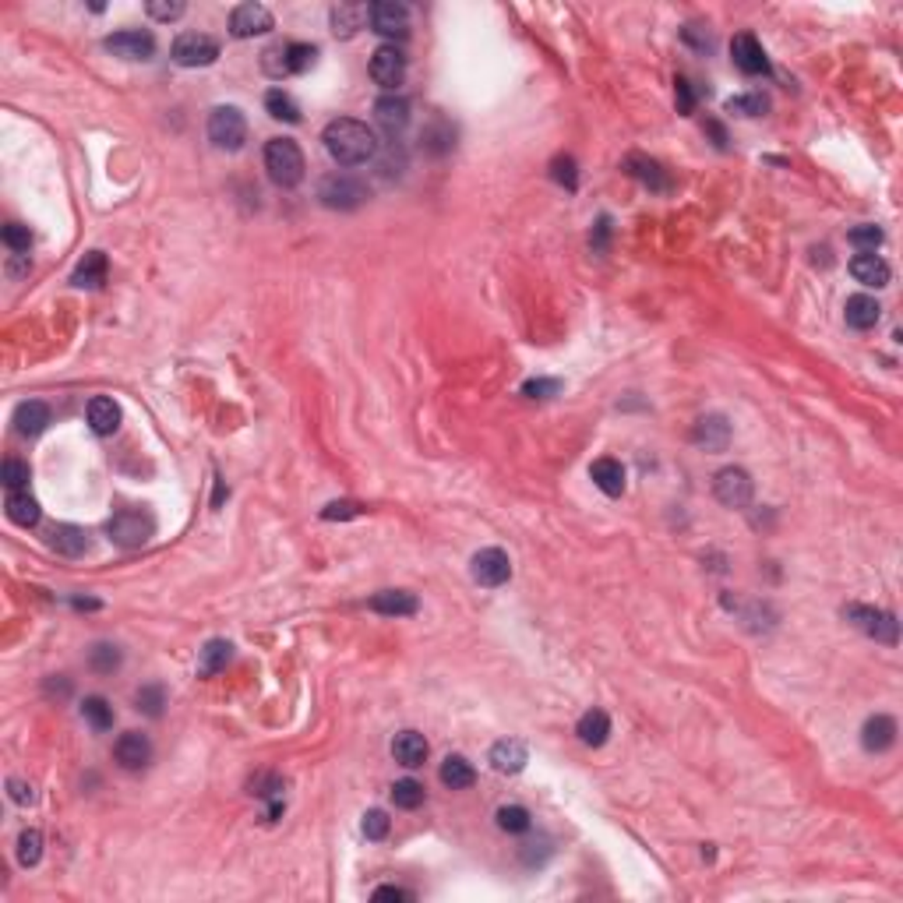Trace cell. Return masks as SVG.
I'll return each instance as SVG.
<instances>
[{
	"label": "cell",
	"mask_w": 903,
	"mask_h": 903,
	"mask_svg": "<svg viewBox=\"0 0 903 903\" xmlns=\"http://www.w3.org/2000/svg\"><path fill=\"white\" fill-rule=\"evenodd\" d=\"M325 152L339 163V166H360L367 159H375L378 152V138L364 120L353 117H336L325 131H321Z\"/></svg>",
	"instance_id": "obj_1"
},
{
	"label": "cell",
	"mask_w": 903,
	"mask_h": 903,
	"mask_svg": "<svg viewBox=\"0 0 903 903\" xmlns=\"http://www.w3.org/2000/svg\"><path fill=\"white\" fill-rule=\"evenodd\" d=\"M265 170L276 187H296L304 180V152L293 138H272L265 145Z\"/></svg>",
	"instance_id": "obj_2"
},
{
	"label": "cell",
	"mask_w": 903,
	"mask_h": 903,
	"mask_svg": "<svg viewBox=\"0 0 903 903\" xmlns=\"http://www.w3.org/2000/svg\"><path fill=\"white\" fill-rule=\"evenodd\" d=\"M318 202L332 212H353L367 202V184L350 174H328L318 180Z\"/></svg>",
	"instance_id": "obj_3"
},
{
	"label": "cell",
	"mask_w": 903,
	"mask_h": 903,
	"mask_svg": "<svg viewBox=\"0 0 903 903\" xmlns=\"http://www.w3.org/2000/svg\"><path fill=\"white\" fill-rule=\"evenodd\" d=\"M106 533H110V540L117 544V547H127V551H135V547H142L152 540V533H156V519L142 512V508H124L117 512L110 523H106Z\"/></svg>",
	"instance_id": "obj_4"
},
{
	"label": "cell",
	"mask_w": 903,
	"mask_h": 903,
	"mask_svg": "<svg viewBox=\"0 0 903 903\" xmlns=\"http://www.w3.org/2000/svg\"><path fill=\"white\" fill-rule=\"evenodd\" d=\"M208 142L216 148H226V152H236V148H244L247 142V120L244 114L236 110V106H216L212 114H208Z\"/></svg>",
	"instance_id": "obj_5"
},
{
	"label": "cell",
	"mask_w": 903,
	"mask_h": 903,
	"mask_svg": "<svg viewBox=\"0 0 903 903\" xmlns=\"http://www.w3.org/2000/svg\"><path fill=\"white\" fill-rule=\"evenodd\" d=\"M174 60L180 67H208L219 60V43L208 32H180L174 39Z\"/></svg>",
	"instance_id": "obj_6"
},
{
	"label": "cell",
	"mask_w": 903,
	"mask_h": 903,
	"mask_svg": "<svg viewBox=\"0 0 903 903\" xmlns=\"http://www.w3.org/2000/svg\"><path fill=\"white\" fill-rule=\"evenodd\" d=\"M752 477L741 467H724L713 477V495L724 508H745L752 501Z\"/></svg>",
	"instance_id": "obj_7"
},
{
	"label": "cell",
	"mask_w": 903,
	"mask_h": 903,
	"mask_svg": "<svg viewBox=\"0 0 903 903\" xmlns=\"http://www.w3.org/2000/svg\"><path fill=\"white\" fill-rule=\"evenodd\" d=\"M367 22H371V32H378L385 39H403L409 32V11L396 0H378L367 7Z\"/></svg>",
	"instance_id": "obj_8"
},
{
	"label": "cell",
	"mask_w": 903,
	"mask_h": 903,
	"mask_svg": "<svg viewBox=\"0 0 903 903\" xmlns=\"http://www.w3.org/2000/svg\"><path fill=\"white\" fill-rule=\"evenodd\" d=\"M473 579L487 589H497L512 579V561L501 547H484L473 554Z\"/></svg>",
	"instance_id": "obj_9"
},
{
	"label": "cell",
	"mask_w": 903,
	"mask_h": 903,
	"mask_svg": "<svg viewBox=\"0 0 903 903\" xmlns=\"http://www.w3.org/2000/svg\"><path fill=\"white\" fill-rule=\"evenodd\" d=\"M847 617L865 632V636H872L875 642H897V617L886 611H875V607H861V604H850L847 607Z\"/></svg>",
	"instance_id": "obj_10"
},
{
	"label": "cell",
	"mask_w": 903,
	"mask_h": 903,
	"mask_svg": "<svg viewBox=\"0 0 903 903\" xmlns=\"http://www.w3.org/2000/svg\"><path fill=\"white\" fill-rule=\"evenodd\" d=\"M272 11L265 7V4H236L234 15H230V32H234L236 39H255V35H265V32H272Z\"/></svg>",
	"instance_id": "obj_11"
},
{
	"label": "cell",
	"mask_w": 903,
	"mask_h": 903,
	"mask_svg": "<svg viewBox=\"0 0 903 903\" xmlns=\"http://www.w3.org/2000/svg\"><path fill=\"white\" fill-rule=\"evenodd\" d=\"M371 78L378 82L381 88L396 92L406 78V57L399 46H378L375 57H371Z\"/></svg>",
	"instance_id": "obj_12"
},
{
	"label": "cell",
	"mask_w": 903,
	"mask_h": 903,
	"mask_svg": "<svg viewBox=\"0 0 903 903\" xmlns=\"http://www.w3.org/2000/svg\"><path fill=\"white\" fill-rule=\"evenodd\" d=\"M106 50L114 54V57H124V60H152L156 54V39H152V32L145 29H120L114 35H106Z\"/></svg>",
	"instance_id": "obj_13"
},
{
	"label": "cell",
	"mask_w": 903,
	"mask_h": 903,
	"mask_svg": "<svg viewBox=\"0 0 903 903\" xmlns=\"http://www.w3.org/2000/svg\"><path fill=\"white\" fill-rule=\"evenodd\" d=\"M730 60H734V67H737L741 75H752V78L769 71L766 50H762V43H758L752 32L734 35V43H730Z\"/></svg>",
	"instance_id": "obj_14"
},
{
	"label": "cell",
	"mask_w": 903,
	"mask_h": 903,
	"mask_svg": "<svg viewBox=\"0 0 903 903\" xmlns=\"http://www.w3.org/2000/svg\"><path fill=\"white\" fill-rule=\"evenodd\" d=\"M114 758H117L120 769L138 773V769H145L148 758H152V741H148L145 734H138V730H127V734H120L117 745H114Z\"/></svg>",
	"instance_id": "obj_15"
},
{
	"label": "cell",
	"mask_w": 903,
	"mask_h": 903,
	"mask_svg": "<svg viewBox=\"0 0 903 903\" xmlns=\"http://www.w3.org/2000/svg\"><path fill=\"white\" fill-rule=\"evenodd\" d=\"M625 174L636 176L642 187H649V191H657V195H667L670 187V176L667 170L657 163V159H649V156H639V152H632L628 159H625Z\"/></svg>",
	"instance_id": "obj_16"
},
{
	"label": "cell",
	"mask_w": 903,
	"mask_h": 903,
	"mask_svg": "<svg viewBox=\"0 0 903 903\" xmlns=\"http://www.w3.org/2000/svg\"><path fill=\"white\" fill-rule=\"evenodd\" d=\"M861 745H865V752H889L893 745H897V720L889 717V713H875L865 720V727H861Z\"/></svg>",
	"instance_id": "obj_17"
},
{
	"label": "cell",
	"mask_w": 903,
	"mask_h": 903,
	"mask_svg": "<svg viewBox=\"0 0 903 903\" xmlns=\"http://www.w3.org/2000/svg\"><path fill=\"white\" fill-rule=\"evenodd\" d=\"M850 276L861 286H875V290L889 286V265H886L882 255H875V251H861L858 258H850Z\"/></svg>",
	"instance_id": "obj_18"
},
{
	"label": "cell",
	"mask_w": 903,
	"mask_h": 903,
	"mask_svg": "<svg viewBox=\"0 0 903 903\" xmlns=\"http://www.w3.org/2000/svg\"><path fill=\"white\" fill-rule=\"evenodd\" d=\"M882 318V307H878V300L868 296V293H858V296H847L844 304V321L850 328H858V332H868L875 328Z\"/></svg>",
	"instance_id": "obj_19"
},
{
	"label": "cell",
	"mask_w": 903,
	"mask_h": 903,
	"mask_svg": "<svg viewBox=\"0 0 903 903\" xmlns=\"http://www.w3.org/2000/svg\"><path fill=\"white\" fill-rule=\"evenodd\" d=\"M371 611L385 614V617H409V614L420 611V600L406 589H381L371 597Z\"/></svg>",
	"instance_id": "obj_20"
},
{
	"label": "cell",
	"mask_w": 903,
	"mask_h": 903,
	"mask_svg": "<svg viewBox=\"0 0 903 903\" xmlns=\"http://www.w3.org/2000/svg\"><path fill=\"white\" fill-rule=\"evenodd\" d=\"M375 120H378L381 127L396 138L403 127L409 124V103L403 95H396V92H388V95H381L378 103H375Z\"/></svg>",
	"instance_id": "obj_21"
},
{
	"label": "cell",
	"mask_w": 903,
	"mask_h": 903,
	"mask_svg": "<svg viewBox=\"0 0 903 903\" xmlns=\"http://www.w3.org/2000/svg\"><path fill=\"white\" fill-rule=\"evenodd\" d=\"M392 758H396L399 766H406V769L424 766V762H427V741H424V734H416V730L396 734V741H392Z\"/></svg>",
	"instance_id": "obj_22"
},
{
	"label": "cell",
	"mask_w": 903,
	"mask_h": 903,
	"mask_svg": "<svg viewBox=\"0 0 903 903\" xmlns=\"http://www.w3.org/2000/svg\"><path fill=\"white\" fill-rule=\"evenodd\" d=\"M88 427H92V435L99 437H110L120 427V406L110 396H95L88 403Z\"/></svg>",
	"instance_id": "obj_23"
},
{
	"label": "cell",
	"mask_w": 903,
	"mask_h": 903,
	"mask_svg": "<svg viewBox=\"0 0 903 903\" xmlns=\"http://www.w3.org/2000/svg\"><path fill=\"white\" fill-rule=\"evenodd\" d=\"M692 437H696V445L706 448V452H724L730 441V424L724 416H702L699 424H696V431H692Z\"/></svg>",
	"instance_id": "obj_24"
},
{
	"label": "cell",
	"mask_w": 903,
	"mask_h": 903,
	"mask_svg": "<svg viewBox=\"0 0 903 903\" xmlns=\"http://www.w3.org/2000/svg\"><path fill=\"white\" fill-rule=\"evenodd\" d=\"M50 547L64 557H82L88 551V533L82 526H71V523H60L50 529Z\"/></svg>",
	"instance_id": "obj_25"
},
{
	"label": "cell",
	"mask_w": 903,
	"mask_h": 903,
	"mask_svg": "<svg viewBox=\"0 0 903 903\" xmlns=\"http://www.w3.org/2000/svg\"><path fill=\"white\" fill-rule=\"evenodd\" d=\"M526 762H529V752H526L523 741H516V737H505V741H497L495 748H491V766H495L497 773H523Z\"/></svg>",
	"instance_id": "obj_26"
},
{
	"label": "cell",
	"mask_w": 903,
	"mask_h": 903,
	"mask_svg": "<svg viewBox=\"0 0 903 903\" xmlns=\"http://www.w3.org/2000/svg\"><path fill=\"white\" fill-rule=\"evenodd\" d=\"M46 424H50V406L39 399H29L15 409V431L22 437H35Z\"/></svg>",
	"instance_id": "obj_27"
},
{
	"label": "cell",
	"mask_w": 903,
	"mask_h": 903,
	"mask_svg": "<svg viewBox=\"0 0 903 903\" xmlns=\"http://www.w3.org/2000/svg\"><path fill=\"white\" fill-rule=\"evenodd\" d=\"M589 477H593V484H597L607 497L625 495V467H621L617 459H597V463L589 467Z\"/></svg>",
	"instance_id": "obj_28"
},
{
	"label": "cell",
	"mask_w": 903,
	"mask_h": 903,
	"mask_svg": "<svg viewBox=\"0 0 903 903\" xmlns=\"http://www.w3.org/2000/svg\"><path fill=\"white\" fill-rule=\"evenodd\" d=\"M576 734H579V741H583V745H589V748H600V745L607 741V734H611V717H607L604 709H589V713L579 717Z\"/></svg>",
	"instance_id": "obj_29"
},
{
	"label": "cell",
	"mask_w": 903,
	"mask_h": 903,
	"mask_svg": "<svg viewBox=\"0 0 903 903\" xmlns=\"http://www.w3.org/2000/svg\"><path fill=\"white\" fill-rule=\"evenodd\" d=\"M106 255L103 251H88L85 258L78 262V268L71 272V283L75 286H88V290H95V286H103L106 283Z\"/></svg>",
	"instance_id": "obj_30"
},
{
	"label": "cell",
	"mask_w": 903,
	"mask_h": 903,
	"mask_svg": "<svg viewBox=\"0 0 903 903\" xmlns=\"http://www.w3.org/2000/svg\"><path fill=\"white\" fill-rule=\"evenodd\" d=\"M4 508H7V519L15 526H35L39 523V501L29 495V491H7V501H4Z\"/></svg>",
	"instance_id": "obj_31"
},
{
	"label": "cell",
	"mask_w": 903,
	"mask_h": 903,
	"mask_svg": "<svg viewBox=\"0 0 903 903\" xmlns=\"http://www.w3.org/2000/svg\"><path fill=\"white\" fill-rule=\"evenodd\" d=\"M230 657H234V646L226 639H208L202 646V653H198V674L202 677H212V674H219V670L230 664Z\"/></svg>",
	"instance_id": "obj_32"
},
{
	"label": "cell",
	"mask_w": 903,
	"mask_h": 903,
	"mask_svg": "<svg viewBox=\"0 0 903 903\" xmlns=\"http://www.w3.org/2000/svg\"><path fill=\"white\" fill-rule=\"evenodd\" d=\"M437 777H441V784L448 787V790H467L477 780V769L463 756H448L441 762V773Z\"/></svg>",
	"instance_id": "obj_33"
},
{
	"label": "cell",
	"mask_w": 903,
	"mask_h": 903,
	"mask_svg": "<svg viewBox=\"0 0 903 903\" xmlns=\"http://www.w3.org/2000/svg\"><path fill=\"white\" fill-rule=\"evenodd\" d=\"M265 110H268L272 120L300 124V106H296V99H293L290 92H283V88H268L265 92Z\"/></svg>",
	"instance_id": "obj_34"
},
{
	"label": "cell",
	"mask_w": 903,
	"mask_h": 903,
	"mask_svg": "<svg viewBox=\"0 0 903 903\" xmlns=\"http://www.w3.org/2000/svg\"><path fill=\"white\" fill-rule=\"evenodd\" d=\"M364 18H367V7H356V4H336V7H332V32H336V35H343V39H350L353 32L364 25Z\"/></svg>",
	"instance_id": "obj_35"
},
{
	"label": "cell",
	"mask_w": 903,
	"mask_h": 903,
	"mask_svg": "<svg viewBox=\"0 0 903 903\" xmlns=\"http://www.w3.org/2000/svg\"><path fill=\"white\" fill-rule=\"evenodd\" d=\"M82 717L92 724V730L114 727V706L103 699V696H88V699L82 702Z\"/></svg>",
	"instance_id": "obj_36"
},
{
	"label": "cell",
	"mask_w": 903,
	"mask_h": 903,
	"mask_svg": "<svg viewBox=\"0 0 903 903\" xmlns=\"http://www.w3.org/2000/svg\"><path fill=\"white\" fill-rule=\"evenodd\" d=\"M88 667L95 670V674H114L120 667V649L110 646V642H95L88 649Z\"/></svg>",
	"instance_id": "obj_37"
},
{
	"label": "cell",
	"mask_w": 903,
	"mask_h": 903,
	"mask_svg": "<svg viewBox=\"0 0 903 903\" xmlns=\"http://www.w3.org/2000/svg\"><path fill=\"white\" fill-rule=\"evenodd\" d=\"M315 57H318V50H315L311 43H286V71H290V75L311 71Z\"/></svg>",
	"instance_id": "obj_38"
},
{
	"label": "cell",
	"mask_w": 903,
	"mask_h": 903,
	"mask_svg": "<svg viewBox=\"0 0 903 903\" xmlns=\"http://www.w3.org/2000/svg\"><path fill=\"white\" fill-rule=\"evenodd\" d=\"M392 801H396V808H420L424 805V787L416 784V780H396L392 784Z\"/></svg>",
	"instance_id": "obj_39"
},
{
	"label": "cell",
	"mask_w": 903,
	"mask_h": 903,
	"mask_svg": "<svg viewBox=\"0 0 903 903\" xmlns=\"http://www.w3.org/2000/svg\"><path fill=\"white\" fill-rule=\"evenodd\" d=\"M497 826L505 833H526L533 826V818H529L523 805H505V808H497Z\"/></svg>",
	"instance_id": "obj_40"
},
{
	"label": "cell",
	"mask_w": 903,
	"mask_h": 903,
	"mask_svg": "<svg viewBox=\"0 0 903 903\" xmlns=\"http://www.w3.org/2000/svg\"><path fill=\"white\" fill-rule=\"evenodd\" d=\"M135 702H138V709L145 713V717H163V706H166V692H163V685H145V688H138V696H135Z\"/></svg>",
	"instance_id": "obj_41"
},
{
	"label": "cell",
	"mask_w": 903,
	"mask_h": 903,
	"mask_svg": "<svg viewBox=\"0 0 903 903\" xmlns=\"http://www.w3.org/2000/svg\"><path fill=\"white\" fill-rule=\"evenodd\" d=\"M39 858H43V833L39 829H25L18 837V861L25 868H32V865H39Z\"/></svg>",
	"instance_id": "obj_42"
},
{
	"label": "cell",
	"mask_w": 903,
	"mask_h": 903,
	"mask_svg": "<svg viewBox=\"0 0 903 903\" xmlns=\"http://www.w3.org/2000/svg\"><path fill=\"white\" fill-rule=\"evenodd\" d=\"M29 463H22V459H4V467H0V480H4V487L7 491H22L25 484H29Z\"/></svg>",
	"instance_id": "obj_43"
},
{
	"label": "cell",
	"mask_w": 903,
	"mask_h": 903,
	"mask_svg": "<svg viewBox=\"0 0 903 903\" xmlns=\"http://www.w3.org/2000/svg\"><path fill=\"white\" fill-rule=\"evenodd\" d=\"M727 110L730 114H741V117H762L766 110H769V99L766 95H734L727 99Z\"/></svg>",
	"instance_id": "obj_44"
},
{
	"label": "cell",
	"mask_w": 903,
	"mask_h": 903,
	"mask_svg": "<svg viewBox=\"0 0 903 903\" xmlns=\"http://www.w3.org/2000/svg\"><path fill=\"white\" fill-rule=\"evenodd\" d=\"M262 67L268 78H286V75H290V71H286V43L268 46L262 54Z\"/></svg>",
	"instance_id": "obj_45"
},
{
	"label": "cell",
	"mask_w": 903,
	"mask_h": 903,
	"mask_svg": "<svg viewBox=\"0 0 903 903\" xmlns=\"http://www.w3.org/2000/svg\"><path fill=\"white\" fill-rule=\"evenodd\" d=\"M0 236H4V244H7L15 255H25V251L32 247L29 226H22V223H7V226L0 230Z\"/></svg>",
	"instance_id": "obj_46"
},
{
	"label": "cell",
	"mask_w": 903,
	"mask_h": 903,
	"mask_svg": "<svg viewBox=\"0 0 903 903\" xmlns=\"http://www.w3.org/2000/svg\"><path fill=\"white\" fill-rule=\"evenodd\" d=\"M145 11H148V18H156V22H176L187 7H184L180 0H170V4H166V0H148Z\"/></svg>",
	"instance_id": "obj_47"
},
{
	"label": "cell",
	"mask_w": 903,
	"mask_h": 903,
	"mask_svg": "<svg viewBox=\"0 0 903 903\" xmlns=\"http://www.w3.org/2000/svg\"><path fill=\"white\" fill-rule=\"evenodd\" d=\"M551 176L557 184H565L568 191H576V184H579V176H576V159H572V156H557L551 163Z\"/></svg>",
	"instance_id": "obj_48"
},
{
	"label": "cell",
	"mask_w": 903,
	"mask_h": 903,
	"mask_svg": "<svg viewBox=\"0 0 903 903\" xmlns=\"http://www.w3.org/2000/svg\"><path fill=\"white\" fill-rule=\"evenodd\" d=\"M850 244H854V247H861V251H875V247L882 244V230L872 226V223H861V226H854V230H850Z\"/></svg>",
	"instance_id": "obj_49"
},
{
	"label": "cell",
	"mask_w": 903,
	"mask_h": 903,
	"mask_svg": "<svg viewBox=\"0 0 903 903\" xmlns=\"http://www.w3.org/2000/svg\"><path fill=\"white\" fill-rule=\"evenodd\" d=\"M388 826H392L388 816H385L381 808H371V812L364 816V837H367V840H385V837H388Z\"/></svg>",
	"instance_id": "obj_50"
},
{
	"label": "cell",
	"mask_w": 903,
	"mask_h": 903,
	"mask_svg": "<svg viewBox=\"0 0 903 903\" xmlns=\"http://www.w3.org/2000/svg\"><path fill=\"white\" fill-rule=\"evenodd\" d=\"M557 392H561V381L557 378H533L523 385V396H529V399H551Z\"/></svg>",
	"instance_id": "obj_51"
},
{
	"label": "cell",
	"mask_w": 903,
	"mask_h": 903,
	"mask_svg": "<svg viewBox=\"0 0 903 903\" xmlns=\"http://www.w3.org/2000/svg\"><path fill=\"white\" fill-rule=\"evenodd\" d=\"M251 794L276 801V798H283V780H279V777H272V773H262V777H255V780H251Z\"/></svg>",
	"instance_id": "obj_52"
},
{
	"label": "cell",
	"mask_w": 903,
	"mask_h": 903,
	"mask_svg": "<svg viewBox=\"0 0 903 903\" xmlns=\"http://www.w3.org/2000/svg\"><path fill=\"white\" fill-rule=\"evenodd\" d=\"M364 508L360 505H353V501H332L328 508H321V519H353V516H360Z\"/></svg>",
	"instance_id": "obj_53"
},
{
	"label": "cell",
	"mask_w": 903,
	"mask_h": 903,
	"mask_svg": "<svg viewBox=\"0 0 903 903\" xmlns=\"http://www.w3.org/2000/svg\"><path fill=\"white\" fill-rule=\"evenodd\" d=\"M674 85H677V110H681V114H692V110H696V92H692V82H688V78H677Z\"/></svg>",
	"instance_id": "obj_54"
},
{
	"label": "cell",
	"mask_w": 903,
	"mask_h": 903,
	"mask_svg": "<svg viewBox=\"0 0 903 903\" xmlns=\"http://www.w3.org/2000/svg\"><path fill=\"white\" fill-rule=\"evenodd\" d=\"M7 790H11V801L15 805H32V787L29 784H22V780H7Z\"/></svg>",
	"instance_id": "obj_55"
},
{
	"label": "cell",
	"mask_w": 903,
	"mask_h": 903,
	"mask_svg": "<svg viewBox=\"0 0 903 903\" xmlns=\"http://www.w3.org/2000/svg\"><path fill=\"white\" fill-rule=\"evenodd\" d=\"M375 900H413V893L403 889V886H378L375 889Z\"/></svg>",
	"instance_id": "obj_56"
},
{
	"label": "cell",
	"mask_w": 903,
	"mask_h": 903,
	"mask_svg": "<svg viewBox=\"0 0 903 903\" xmlns=\"http://www.w3.org/2000/svg\"><path fill=\"white\" fill-rule=\"evenodd\" d=\"M706 131L717 138V148H727V131H724L717 120H706Z\"/></svg>",
	"instance_id": "obj_57"
},
{
	"label": "cell",
	"mask_w": 903,
	"mask_h": 903,
	"mask_svg": "<svg viewBox=\"0 0 903 903\" xmlns=\"http://www.w3.org/2000/svg\"><path fill=\"white\" fill-rule=\"evenodd\" d=\"M607 230H611V223H607V219H600V223H597V240H593V251H604V247H607Z\"/></svg>",
	"instance_id": "obj_58"
}]
</instances>
